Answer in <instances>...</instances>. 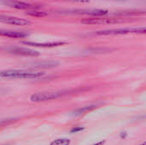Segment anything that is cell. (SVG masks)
I'll return each mask as SVG.
<instances>
[{
	"label": "cell",
	"mask_w": 146,
	"mask_h": 145,
	"mask_svg": "<svg viewBox=\"0 0 146 145\" xmlns=\"http://www.w3.org/2000/svg\"><path fill=\"white\" fill-rule=\"evenodd\" d=\"M44 75L42 72H35L24 69H8L3 70L0 73V77L3 79H33L39 78Z\"/></svg>",
	"instance_id": "cell-1"
},
{
	"label": "cell",
	"mask_w": 146,
	"mask_h": 145,
	"mask_svg": "<svg viewBox=\"0 0 146 145\" xmlns=\"http://www.w3.org/2000/svg\"><path fill=\"white\" fill-rule=\"evenodd\" d=\"M97 35H122V34H146V26L141 27H126L117 29H109L96 32Z\"/></svg>",
	"instance_id": "cell-2"
},
{
	"label": "cell",
	"mask_w": 146,
	"mask_h": 145,
	"mask_svg": "<svg viewBox=\"0 0 146 145\" xmlns=\"http://www.w3.org/2000/svg\"><path fill=\"white\" fill-rule=\"evenodd\" d=\"M118 18H107L105 16H93L91 18H85L80 21L82 24L86 25H107L120 22Z\"/></svg>",
	"instance_id": "cell-3"
},
{
	"label": "cell",
	"mask_w": 146,
	"mask_h": 145,
	"mask_svg": "<svg viewBox=\"0 0 146 145\" xmlns=\"http://www.w3.org/2000/svg\"><path fill=\"white\" fill-rule=\"evenodd\" d=\"M2 3L14 9H26V10H33V9H38L40 6L36 4H32L29 3L18 1V0H2Z\"/></svg>",
	"instance_id": "cell-4"
},
{
	"label": "cell",
	"mask_w": 146,
	"mask_h": 145,
	"mask_svg": "<svg viewBox=\"0 0 146 145\" xmlns=\"http://www.w3.org/2000/svg\"><path fill=\"white\" fill-rule=\"evenodd\" d=\"M61 96L59 92H51V91H44V92H36L30 97V100L33 103H40L56 99Z\"/></svg>",
	"instance_id": "cell-5"
},
{
	"label": "cell",
	"mask_w": 146,
	"mask_h": 145,
	"mask_svg": "<svg viewBox=\"0 0 146 145\" xmlns=\"http://www.w3.org/2000/svg\"><path fill=\"white\" fill-rule=\"evenodd\" d=\"M0 21L3 23L14 25V26H29L32 24V21H30L27 19L19 18V17L11 16V15H0Z\"/></svg>",
	"instance_id": "cell-6"
},
{
	"label": "cell",
	"mask_w": 146,
	"mask_h": 145,
	"mask_svg": "<svg viewBox=\"0 0 146 145\" xmlns=\"http://www.w3.org/2000/svg\"><path fill=\"white\" fill-rule=\"evenodd\" d=\"M8 51L10 53L15 54V55H21V56H37L39 55L38 51L27 49V48H20V47H14V48H9Z\"/></svg>",
	"instance_id": "cell-7"
},
{
	"label": "cell",
	"mask_w": 146,
	"mask_h": 145,
	"mask_svg": "<svg viewBox=\"0 0 146 145\" xmlns=\"http://www.w3.org/2000/svg\"><path fill=\"white\" fill-rule=\"evenodd\" d=\"M74 13L82 14V15H89L92 16H105L109 14V10L107 9H76L74 10Z\"/></svg>",
	"instance_id": "cell-8"
},
{
	"label": "cell",
	"mask_w": 146,
	"mask_h": 145,
	"mask_svg": "<svg viewBox=\"0 0 146 145\" xmlns=\"http://www.w3.org/2000/svg\"><path fill=\"white\" fill-rule=\"evenodd\" d=\"M22 44L33 47H42V48H50L56 47L66 44L65 42H50V43H38V42H31V41H23Z\"/></svg>",
	"instance_id": "cell-9"
},
{
	"label": "cell",
	"mask_w": 146,
	"mask_h": 145,
	"mask_svg": "<svg viewBox=\"0 0 146 145\" xmlns=\"http://www.w3.org/2000/svg\"><path fill=\"white\" fill-rule=\"evenodd\" d=\"M0 34H1V36L11 38H26L28 36V33L26 32L10 31V30H1Z\"/></svg>",
	"instance_id": "cell-10"
},
{
	"label": "cell",
	"mask_w": 146,
	"mask_h": 145,
	"mask_svg": "<svg viewBox=\"0 0 146 145\" xmlns=\"http://www.w3.org/2000/svg\"><path fill=\"white\" fill-rule=\"evenodd\" d=\"M58 63L57 62H38V63H34L33 64V67L35 68H53V67H56V65H57Z\"/></svg>",
	"instance_id": "cell-11"
},
{
	"label": "cell",
	"mask_w": 146,
	"mask_h": 145,
	"mask_svg": "<svg viewBox=\"0 0 146 145\" xmlns=\"http://www.w3.org/2000/svg\"><path fill=\"white\" fill-rule=\"evenodd\" d=\"M26 14L28 15H31V16H34V17H44V16L48 15V13H46L44 11H39L38 9L29 10Z\"/></svg>",
	"instance_id": "cell-12"
},
{
	"label": "cell",
	"mask_w": 146,
	"mask_h": 145,
	"mask_svg": "<svg viewBox=\"0 0 146 145\" xmlns=\"http://www.w3.org/2000/svg\"><path fill=\"white\" fill-rule=\"evenodd\" d=\"M70 144V140L68 138H60L53 141L50 145H69Z\"/></svg>",
	"instance_id": "cell-13"
},
{
	"label": "cell",
	"mask_w": 146,
	"mask_h": 145,
	"mask_svg": "<svg viewBox=\"0 0 146 145\" xmlns=\"http://www.w3.org/2000/svg\"><path fill=\"white\" fill-rule=\"evenodd\" d=\"M93 108H94V106L86 107V108H84V109H79V110L77 111V113H78V114H83V113H85L86 111L91 110V109H93Z\"/></svg>",
	"instance_id": "cell-14"
},
{
	"label": "cell",
	"mask_w": 146,
	"mask_h": 145,
	"mask_svg": "<svg viewBox=\"0 0 146 145\" xmlns=\"http://www.w3.org/2000/svg\"><path fill=\"white\" fill-rule=\"evenodd\" d=\"M83 130H84L83 127H74V128H73V129L70 131V132H71V133H76V132H79L83 131Z\"/></svg>",
	"instance_id": "cell-15"
},
{
	"label": "cell",
	"mask_w": 146,
	"mask_h": 145,
	"mask_svg": "<svg viewBox=\"0 0 146 145\" xmlns=\"http://www.w3.org/2000/svg\"><path fill=\"white\" fill-rule=\"evenodd\" d=\"M121 137L122 138H125L127 137V133H126V132H122L121 135Z\"/></svg>",
	"instance_id": "cell-16"
},
{
	"label": "cell",
	"mask_w": 146,
	"mask_h": 145,
	"mask_svg": "<svg viewBox=\"0 0 146 145\" xmlns=\"http://www.w3.org/2000/svg\"><path fill=\"white\" fill-rule=\"evenodd\" d=\"M104 141H101V142L97 143V144H95L93 145H104Z\"/></svg>",
	"instance_id": "cell-17"
},
{
	"label": "cell",
	"mask_w": 146,
	"mask_h": 145,
	"mask_svg": "<svg viewBox=\"0 0 146 145\" xmlns=\"http://www.w3.org/2000/svg\"><path fill=\"white\" fill-rule=\"evenodd\" d=\"M140 145H146V142H145V143H143V144H141Z\"/></svg>",
	"instance_id": "cell-18"
}]
</instances>
